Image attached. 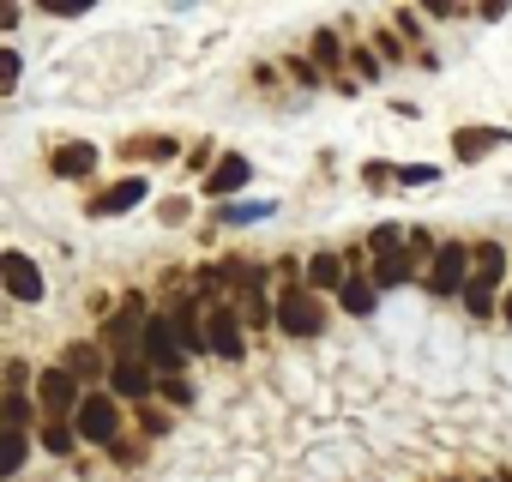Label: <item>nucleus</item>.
Instances as JSON below:
<instances>
[{
  "instance_id": "1",
  "label": "nucleus",
  "mask_w": 512,
  "mask_h": 482,
  "mask_svg": "<svg viewBox=\"0 0 512 482\" xmlns=\"http://www.w3.org/2000/svg\"><path fill=\"white\" fill-rule=\"evenodd\" d=\"M278 332H284V338H320V332H326V296H320L314 284L278 290Z\"/></svg>"
},
{
  "instance_id": "2",
  "label": "nucleus",
  "mask_w": 512,
  "mask_h": 482,
  "mask_svg": "<svg viewBox=\"0 0 512 482\" xmlns=\"http://www.w3.org/2000/svg\"><path fill=\"white\" fill-rule=\"evenodd\" d=\"M470 278H476V248H464V241H440V254L422 272V290L428 296H464Z\"/></svg>"
},
{
  "instance_id": "3",
  "label": "nucleus",
  "mask_w": 512,
  "mask_h": 482,
  "mask_svg": "<svg viewBox=\"0 0 512 482\" xmlns=\"http://www.w3.org/2000/svg\"><path fill=\"white\" fill-rule=\"evenodd\" d=\"M145 326H151L145 296H127V302L103 320V344H109V356H145Z\"/></svg>"
},
{
  "instance_id": "4",
  "label": "nucleus",
  "mask_w": 512,
  "mask_h": 482,
  "mask_svg": "<svg viewBox=\"0 0 512 482\" xmlns=\"http://www.w3.org/2000/svg\"><path fill=\"white\" fill-rule=\"evenodd\" d=\"M79 404H85V380L73 374V368H43L37 374V410L43 416H61V422H73L79 416Z\"/></svg>"
},
{
  "instance_id": "5",
  "label": "nucleus",
  "mask_w": 512,
  "mask_h": 482,
  "mask_svg": "<svg viewBox=\"0 0 512 482\" xmlns=\"http://www.w3.org/2000/svg\"><path fill=\"white\" fill-rule=\"evenodd\" d=\"M73 428H79V440H91V446H115V440H121V398H115V392H85Z\"/></svg>"
},
{
  "instance_id": "6",
  "label": "nucleus",
  "mask_w": 512,
  "mask_h": 482,
  "mask_svg": "<svg viewBox=\"0 0 512 482\" xmlns=\"http://www.w3.org/2000/svg\"><path fill=\"white\" fill-rule=\"evenodd\" d=\"M145 362L169 380V374H181V362H187V344H181V332H175V320L169 314H151V326H145Z\"/></svg>"
},
{
  "instance_id": "7",
  "label": "nucleus",
  "mask_w": 512,
  "mask_h": 482,
  "mask_svg": "<svg viewBox=\"0 0 512 482\" xmlns=\"http://www.w3.org/2000/svg\"><path fill=\"white\" fill-rule=\"evenodd\" d=\"M61 368H73L85 386H109L115 356H109V344H97V338H73V344L61 350Z\"/></svg>"
},
{
  "instance_id": "8",
  "label": "nucleus",
  "mask_w": 512,
  "mask_h": 482,
  "mask_svg": "<svg viewBox=\"0 0 512 482\" xmlns=\"http://www.w3.org/2000/svg\"><path fill=\"white\" fill-rule=\"evenodd\" d=\"M157 368L145 362V356H115V374H109V392L115 398H133V404H151V392H157Z\"/></svg>"
},
{
  "instance_id": "9",
  "label": "nucleus",
  "mask_w": 512,
  "mask_h": 482,
  "mask_svg": "<svg viewBox=\"0 0 512 482\" xmlns=\"http://www.w3.org/2000/svg\"><path fill=\"white\" fill-rule=\"evenodd\" d=\"M0 278H7V296L13 302H43V272H37L31 254L7 248V254H0Z\"/></svg>"
},
{
  "instance_id": "10",
  "label": "nucleus",
  "mask_w": 512,
  "mask_h": 482,
  "mask_svg": "<svg viewBox=\"0 0 512 482\" xmlns=\"http://www.w3.org/2000/svg\"><path fill=\"white\" fill-rule=\"evenodd\" d=\"M235 290H241V314H247L253 332H260V326H278V308L266 302V266H253V260H247V272H241Z\"/></svg>"
},
{
  "instance_id": "11",
  "label": "nucleus",
  "mask_w": 512,
  "mask_h": 482,
  "mask_svg": "<svg viewBox=\"0 0 512 482\" xmlns=\"http://www.w3.org/2000/svg\"><path fill=\"white\" fill-rule=\"evenodd\" d=\"M247 181H253V163H247L241 151H223V157H217V169L205 175V199H223V205H229Z\"/></svg>"
},
{
  "instance_id": "12",
  "label": "nucleus",
  "mask_w": 512,
  "mask_h": 482,
  "mask_svg": "<svg viewBox=\"0 0 512 482\" xmlns=\"http://www.w3.org/2000/svg\"><path fill=\"white\" fill-rule=\"evenodd\" d=\"M205 338H211V356H223V362H241L247 356V338H241V314L235 308H211Z\"/></svg>"
},
{
  "instance_id": "13",
  "label": "nucleus",
  "mask_w": 512,
  "mask_h": 482,
  "mask_svg": "<svg viewBox=\"0 0 512 482\" xmlns=\"http://www.w3.org/2000/svg\"><path fill=\"white\" fill-rule=\"evenodd\" d=\"M145 193H151V187H145V175H127V181H115V187H103V193H97V199H91L85 211H91V217H121V211H133V205H145Z\"/></svg>"
},
{
  "instance_id": "14",
  "label": "nucleus",
  "mask_w": 512,
  "mask_h": 482,
  "mask_svg": "<svg viewBox=\"0 0 512 482\" xmlns=\"http://www.w3.org/2000/svg\"><path fill=\"white\" fill-rule=\"evenodd\" d=\"M49 175H61V181H85V175H97V145L67 139V145L49 157Z\"/></svg>"
},
{
  "instance_id": "15",
  "label": "nucleus",
  "mask_w": 512,
  "mask_h": 482,
  "mask_svg": "<svg viewBox=\"0 0 512 482\" xmlns=\"http://www.w3.org/2000/svg\"><path fill=\"white\" fill-rule=\"evenodd\" d=\"M494 145H506V133H500V127H458V133H452L458 163H482Z\"/></svg>"
},
{
  "instance_id": "16",
  "label": "nucleus",
  "mask_w": 512,
  "mask_h": 482,
  "mask_svg": "<svg viewBox=\"0 0 512 482\" xmlns=\"http://www.w3.org/2000/svg\"><path fill=\"white\" fill-rule=\"evenodd\" d=\"M308 284H314L320 296H338V290L350 284V272H344L338 254H314V260H308Z\"/></svg>"
},
{
  "instance_id": "17",
  "label": "nucleus",
  "mask_w": 512,
  "mask_h": 482,
  "mask_svg": "<svg viewBox=\"0 0 512 482\" xmlns=\"http://www.w3.org/2000/svg\"><path fill=\"white\" fill-rule=\"evenodd\" d=\"M410 278H416V254H410V248L374 260V284H380V290H398V284H410Z\"/></svg>"
},
{
  "instance_id": "18",
  "label": "nucleus",
  "mask_w": 512,
  "mask_h": 482,
  "mask_svg": "<svg viewBox=\"0 0 512 482\" xmlns=\"http://www.w3.org/2000/svg\"><path fill=\"white\" fill-rule=\"evenodd\" d=\"M338 308L356 314V320H368V314L380 308V284H374V278H350V284L338 290Z\"/></svg>"
},
{
  "instance_id": "19",
  "label": "nucleus",
  "mask_w": 512,
  "mask_h": 482,
  "mask_svg": "<svg viewBox=\"0 0 512 482\" xmlns=\"http://www.w3.org/2000/svg\"><path fill=\"white\" fill-rule=\"evenodd\" d=\"M121 151H127V157H145V163H175V157H181V145H175L169 133H139V139H127Z\"/></svg>"
},
{
  "instance_id": "20",
  "label": "nucleus",
  "mask_w": 512,
  "mask_h": 482,
  "mask_svg": "<svg viewBox=\"0 0 512 482\" xmlns=\"http://www.w3.org/2000/svg\"><path fill=\"white\" fill-rule=\"evenodd\" d=\"M37 440H43L55 458H67V452L79 446V428H73V422H61V416H43V422H37Z\"/></svg>"
},
{
  "instance_id": "21",
  "label": "nucleus",
  "mask_w": 512,
  "mask_h": 482,
  "mask_svg": "<svg viewBox=\"0 0 512 482\" xmlns=\"http://www.w3.org/2000/svg\"><path fill=\"white\" fill-rule=\"evenodd\" d=\"M476 278L482 284H506V248H500V241H476Z\"/></svg>"
},
{
  "instance_id": "22",
  "label": "nucleus",
  "mask_w": 512,
  "mask_h": 482,
  "mask_svg": "<svg viewBox=\"0 0 512 482\" xmlns=\"http://www.w3.org/2000/svg\"><path fill=\"white\" fill-rule=\"evenodd\" d=\"M31 434H37V428H7V464H0L7 476L25 470V458H31Z\"/></svg>"
},
{
  "instance_id": "23",
  "label": "nucleus",
  "mask_w": 512,
  "mask_h": 482,
  "mask_svg": "<svg viewBox=\"0 0 512 482\" xmlns=\"http://www.w3.org/2000/svg\"><path fill=\"white\" fill-rule=\"evenodd\" d=\"M368 248H374V260H380V254H398V248H410V229H398V223H380V229L368 235Z\"/></svg>"
},
{
  "instance_id": "24",
  "label": "nucleus",
  "mask_w": 512,
  "mask_h": 482,
  "mask_svg": "<svg viewBox=\"0 0 512 482\" xmlns=\"http://www.w3.org/2000/svg\"><path fill=\"white\" fill-rule=\"evenodd\" d=\"M464 308H470V320H488V314H494V284L470 278V290H464Z\"/></svg>"
},
{
  "instance_id": "25",
  "label": "nucleus",
  "mask_w": 512,
  "mask_h": 482,
  "mask_svg": "<svg viewBox=\"0 0 512 482\" xmlns=\"http://www.w3.org/2000/svg\"><path fill=\"white\" fill-rule=\"evenodd\" d=\"M314 55H320V67H332V73L344 67V43H338L332 31H320V37H314Z\"/></svg>"
},
{
  "instance_id": "26",
  "label": "nucleus",
  "mask_w": 512,
  "mask_h": 482,
  "mask_svg": "<svg viewBox=\"0 0 512 482\" xmlns=\"http://www.w3.org/2000/svg\"><path fill=\"white\" fill-rule=\"evenodd\" d=\"M37 7L49 13V19H79V13H91L97 0H37Z\"/></svg>"
},
{
  "instance_id": "27",
  "label": "nucleus",
  "mask_w": 512,
  "mask_h": 482,
  "mask_svg": "<svg viewBox=\"0 0 512 482\" xmlns=\"http://www.w3.org/2000/svg\"><path fill=\"white\" fill-rule=\"evenodd\" d=\"M428 181H440L434 163H404V169H398V187H428Z\"/></svg>"
},
{
  "instance_id": "28",
  "label": "nucleus",
  "mask_w": 512,
  "mask_h": 482,
  "mask_svg": "<svg viewBox=\"0 0 512 482\" xmlns=\"http://www.w3.org/2000/svg\"><path fill=\"white\" fill-rule=\"evenodd\" d=\"M157 392H163V398H169L175 410H187V404H193V386H187L181 374H169V380H157Z\"/></svg>"
},
{
  "instance_id": "29",
  "label": "nucleus",
  "mask_w": 512,
  "mask_h": 482,
  "mask_svg": "<svg viewBox=\"0 0 512 482\" xmlns=\"http://www.w3.org/2000/svg\"><path fill=\"white\" fill-rule=\"evenodd\" d=\"M266 211H272V205H235V199H229V205H223L217 217H223V223H260Z\"/></svg>"
},
{
  "instance_id": "30",
  "label": "nucleus",
  "mask_w": 512,
  "mask_h": 482,
  "mask_svg": "<svg viewBox=\"0 0 512 482\" xmlns=\"http://www.w3.org/2000/svg\"><path fill=\"white\" fill-rule=\"evenodd\" d=\"M217 157H223V151H211V145L199 139V145L187 151V169H193V175H211V169H217Z\"/></svg>"
},
{
  "instance_id": "31",
  "label": "nucleus",
  "mask_w": 512,
  "mask_h": 482,
  "mask_svg": "<svg viewBox=\"0 0 512 482\" xmlns=\"http://www.w3.org/2000/svg\"><path fill=\"white\" fill-rule=\"evenodd\" d=\"M7 428H31V398L25 392H7Z\"/></svg>"
},
{
  "instance_id": "32",
  "label": "nucleus",
  "mask_w": 512,
  "mask_h": 482,
  "mask_svg": "<svg viewBox=\"0 0 512 482\" xmlns=\"http://www.w3.org/2000/svg\"><path fill=\"white\" fill-rule=\"evenodd\" d=\"M362 181H368V187H392V181H398V169L374 157V163H362Z\"/></svg>"
},
{
  "instance_id": "33",
  "label": "nucleus",
  "mask_w": 512,
  "mask_h": 482,
  "mask_svg": "<svg viewBox=\"0 0 512 482\" xmlns=\"http://www.w3.org/2000/svg\"><path fill=\"white\" fill-rule=\"evenodd\" d=\"M139 434H145V440L169 434V416H163V410H139Z\"/></svg>"
},
{
  "instance_id": "34",
  "label": "nucleus",
  "mask_w": 512,
  "mask_h": 482,
  "mask_svg": "<svg viewBox=\"0 0 512 482\" xmlns=\"http://www.w3.org/2000/svg\"><path fill=\"white\" fill-rule=\"evenodd\" d=\"M7 392H31V368L25 362H7Z\"/></svg>"
},
{
  "instance_id": "35",
  "label": "nucleus",
  "mask_w": 512,
  "mask_h": 482,
  "mask_svg": "<svg viewBox=\"0 0 512 482\" xmlns=\"http://www.w3.org/2000/svg\"><path fill=\"white\" fill-rule=\"evenodd\" d=\"M157 217H163V223H187V199H163Z\"/></svg>"
},
{
  "instance_id": "36",
  "label": "nucleus",
  "mask_w": 512,
  "mask_h": 482,
  "mask_svg": "<svg viewBox=\"0 0 512 482\" xmlns=\"http://www.w3.org/2000/svg\"><path fill=\"white\" fill-rule=\"evenodd\" d=\"M422 13H434V19H446V13H458V0H416Z\"/></svg>"
},
{
  "instance_id": "37",
  "label": "nucleus",
  "mask_w": 512,
  "mask_h": 482,
  "mask_svg": "<svg viewBox=\"0 0 512 482\" xmlns=\"http://www.w3.org/2000/svg\"><path fill=\"white\" fill-rule=\"evenodd\" d=\"M356 73H362V79H374V73H380V61H374L368 49H356Z\"/></svg>"
},
{
  "instance_id": "38",
  "label": "nucleus",
  "mask_w": 512,
  "mask_h": 482,
  "mask_svg": "<svg viewBox=\"0 0 512 482\" xmlns=\"http://www.w3.org/2000/svg\"><path fill=\"white\" fill-rule=\"evenodd\" d=\"M506 7H512V0H482V19H500Z\"/></svg>"
},
{
  "instance_id": "39",
  "label": "nucleus",
  "mask_w": 512,
  "mask_h": 482,
  "mask_svg": "<svg viewBox=\"0 0 512 482\" xmlns=\"http://www.w3.org/2000/svg\"><path fill=\"white\" fill-rule=\"evenodd\" d=\"M500 314H506V326H512V296H506V308H500Z\"/></svg>"
},
{
  "instance_id": "40",
  "label": "nucleus",
  "mask_w": 512,
  "mask_h": 482,
  "mask_svg": "<svg viewBox=\"0 0 512 482\" xmlns=\"http://www.w3.org/2000/svg\"><path fill=\"white\" fill-rule=\"evenodd\" d=\"M482 482H506V476H482Z\"/></svg>"
}]
</instances>
